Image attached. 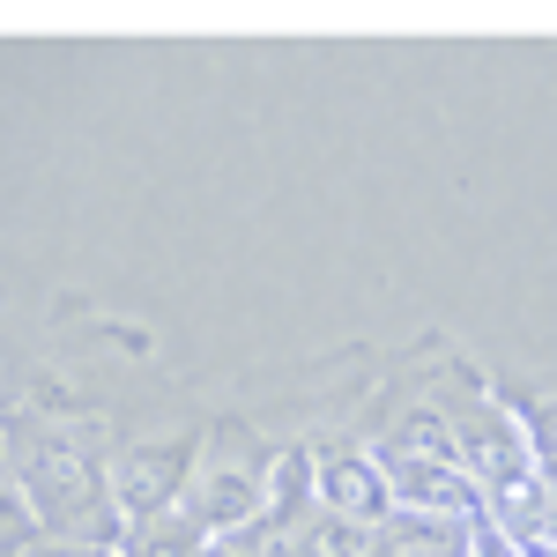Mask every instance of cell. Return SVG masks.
<instances>
[{
  "instance_id": "1",
  "label": "cell",
  "mask_w": 557,
  "mask_h": 557,
  "mask_svg": "<svg viewBox=\"0 0 557 557\" xmlns=\"http://www.w3.org/2000/svg\"><path fill=\"white\" fill-rule=\"evenodd\" d=\"M0 446H8V475H15V491H23V506H30V520L45 535L89 543V550H120L127 520L112 506V483L67 431L38 424V417H8Z\"/></svg>"
},
{
  "instance_id": "2",
  "label": "cell",
  "mask_w": 557,
  "mask_h": 557,
  "mask_svg": "<svg viewBox=\"0 0 557 557\" xmlns=\"http://www.w3.org/2000/svg\"><path fill=\"white\" fill-rule=\"evenodd\" d=\"M446 431H454V454H461V469H469L475 498H498V491H520V483H535V446H528V431L506 401H446L438 409Z\"/></svg>"
},
{
  "instance_id": "3",
  "label": "cell",
  "mask_w": 557,
  "mask_h": 557,
  "mask_svg": "<svg viewBox=\"0 0 557 557\" xmlns=\"http://www.w3.org/2000/svg\"><path fill=\"white\" fill-rule=\"evenodd\" d=\"M260 475H268V461L238 454V438H215L209 461H194V475H186V498H178V506L201 520L215 543H238V535L260 520Z\"/></svg>"
},
{
  "instance_id": "4",
  "label": "cell",
  "mask_w": 557,
  "mask_h": 557,
  "mask_svg": "<svg viewBox=\"0 0 557 557\" xmlns=\"http://www.w3.org/2000/svg\"><path fill=\"white\" fill-rule=\"evenodd\" d=\"M364 454H372V469H380L394 513H438V520H475L483 513V498H475V483H469L461 461H431V454H409V446H394V438H372Z\"/></svg>"
},
{
  "instance_id": "5",
  "label": "cell",
  "mask_w": 557,
  "mask_h": 557,
  "mask_svg": "<svg viewBox=\"0 0 557 557\" xmlns=\"http://www.w3.org/2000/svg\"><path fill=\"white\" fill-rule=\"evenodd\" d=\"M194 461H201V446H194V438H141V446H127V454L104 469V483H112V506H120L127 520L178 506V498H186V475H194Z\"/></svg>"
},
{
  "instance_id": "6",
  "label": "cell",
  "mask_w": 557,
  "mask_h": 557,
  "mask_svg": "<svg viewBox=\"0 0 557 557\" xmlns=\"http://www.w3.org/2000/svg\"><path fill=\"white\" fill-rule=\"evenodd\" d=\"M312 498H320L327 513L372 528V535H380L386 513H394V498H386V483H380V469H372L364 446H320V461H312Z\"/></svg>"
},
{
  "instance_id": "7",
  "label": "cell",
  "mask_w": 557,
  "mask_h": 557,
  "mask_svg": "<svg viewBox=\"0 0 557 557\" xmlns=\"http://www.w3.org/2000/svg\"><path fill=\"white\" fill-rule=\"evenodd\" d=\"M253 550H260V557H364V550H372V528H357V520L327 513V506L312 498L298 520H283L275 535H260Z\"/></svg>"
},
{
  "instance_id": "8",
  "label": "cell",
  "mask_w": 557,
  "mask_h": 557,
  "mask_svg": "<svg viewBox=\"0 0 557 557\" xmlns=\"http://www.w3.org/2000/svg\"><path fill=\"white\" fill-rule=\"evenodd\" d=\"M209 528L186 513V506H164V513H141L127 520V535H120V550L112 557H209Z\"/></svg>"
},
{
  "instance_id": "9",
  "label": "cell",
  "mask_w": 557,
  "mask_h": 557,
  "mask_svg": "<svg viewBox=\"0 0 557 557\" xmlns=\"http://www.w3.org/2000/svg\"><path fill=\"white\" fill-rule=\"evenodd\" d=\"M380 557H469V520L438 513H386V528L372 535Z\"/></svg>"
},
{
  "instance_id": "10",
  "label": "cell",
  "mask_w": 557,
  "mask_h": 557,
  "mask_svg": "<svg viewBox=\"0 0 557 557\" xmlns=\"http://www.w3.org/2000/svg\"><path fill=\"white\" fill-rule=\"evenodd\" d=\"M38 535H45V528L30 520L23 491H15V475H8V461H0V557H23Z\"/></svg>"
},
{
  "instance_id": "11",
  "label": "cell",
  "mask_w": 557,
  "mask_h": 557,
  "mask_svg": "<svg viewBox=\"0 0 557 557\" xmlns=\"http://www.w3.org/2000/svg\"><path fill=\"white\" fill-rule=\"evenodd\" d=\"M469 557H520V550H513V543H506V535H498L483 513H475V520H469Z\"/></svg>"
},
{
  "instance_id": "12",
  "label": "cell",
  "mask_w": 557,
  "mask_h": 557,
  "mask_svg": "<svg viewBox=\"0 0 557 557\" xmlns=\"http://www.w3.org/2000/svg\"><path fill=\"white\" fill-rule=\"evenodd\" d=\"M23 557H112V550H89V543H60V535H38Z\"/></svg>"
},
{
  "instance_id": "13",
  "label": "cell",
  "mask_w": 557,
  "mask_h": 557,
  "mask_svg": "<svg viewBox=\"0 0 557 557\" xmlns=\"http://www.w3.org/2000/svg\"><path fill=\"white\" fill-rule=\"evenodd\" d=\"M209 557H260V550H246V543H209Z\"/></svg>"
},
{
  "instance_id": "14",
  "label": "cell",
  "mask_w": 557,
  "mask_h": 557,
  "mask_svg": "<svg viewBox=\"0 0 557 557\" xmlns=\"http://www.w3.org/2000/svg\"><path fill=\"white\" fill-rule=\"evenodd\" d=\"M364 557H380V550H364Z\"/></svg>"
}]
</instances>
